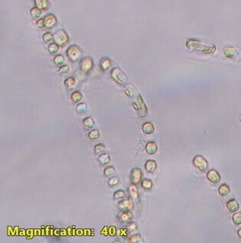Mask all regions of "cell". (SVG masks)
<instances>
[{"label": "cell", "mask_w": 241, "mask_h": 243, "mask_svg": "<svg viewBox=\"0 0 241 243\" xmlns=\"http://www.w3.org/2000/svg\"><path fill=\"white\" fill-rule=\"evenodd\" d=\"M124 92L126 94V96H129V98H134L135 96V95L137 94V90L134 87V86L132 84H128L125 87Z\"/></svg>", "instance_id": "obj_13"}, {"label": "cell", "mask_w": 241, "mask_h": 243, "mask_svg": "<svg viewBox=\"0 0 241 243\" xmlns=\"http://www.w3.org/2000/svg\"><path fill=\"white\" fill-rule=\"evenodd\" d=\"M69 71H70V68L67 65L61 66V67L58 69V73H61V74H66V73H68Z\"/></svg>", "instance_id": "obj_39"}, {"label": "cell", "mask_w": 241, "mask_h": 243, "mask_svg": "<svg viewBox=\"0 0 241 243\" xmlns=\"http://www.w3.org/2000/svg\"><path fill=\"white\" fill-rule=\"evenodd\" d=\"M227 208L230 212H235L239 209V203L236 200H230L227 203Z\"/></svg>", "instance_id": "obj_15"}, {"label": "cell", "mask_w": 241, "mask_h": 243, "mask_svg": "<svg viewBox=\"0 0 241 243\" xmlns=\"http://www.w3.org/2000/svg\"><path fill=\"white\" fill-rule=\"evenodd\" d=\"M233 221L236 225L241 224V212H236V213L233 214Z\"/></svg>", "instance_id": "obj_34"}, {"label": "cell", "mask_w": 241, "mask_h": 243, "mask_svg": "<svg viewBox=\"0 0 241 243\" xmlns=\"http://www.w3.org/2000/svg\"><path fill=\"white\" fill-rule=\"evenodd\" d=\"M81 50L79 48L78 46L77 45H71V47H68V49L67 50V55L69 57V59L71 60L73 62L77 61L81 57Z\"/></svg>", "instance_id": "obj_5"}, {"label": "cell", "mask_w": 241, "mask_h": 243, "mask_svg": "<svg viewBox=\"0 0 241 243\" xmlns=\"http://www.w3.org/2000/svg\"><path fill=\"white\" fill-rule=\"evenodd\" d=\"M52 40H54V35H52V34L48 32V33L45 34V35H43V41H45V42L48 43L49 42V41H52Z\"/></svg>", "instance_id": "obj_38"}, {"label": "cell", "mask_w": 241, "mask_h": 243, "mask_svg": "<svg viewBox=\"0 0 241 243\" xmlns=\"http://www.w3.org/2000/svg\"><path fill=\"white\" fill-rule=\"evenodd\" d=\"M127 241L130 243H141L143 242V240L141 235H139V234H135V235H131Z\"/></svg>", "instance_id": "obj_26"}, {"label": "cell", "mask_w": 241, "mask_h": 243, "mask_svg": "<svg viewBox=\"0 0 241 243\" xmlns=\"http://www.w3.org/2000/svg\"><path fill=\"white\" fill-rule=\"evenodd\" d=\"M86 109H87V105L86 104L84 103H80L77 106V111L78 112H84Z\"/></svg>", "instance_id": "obj_40"}, {"label": "cell", "mask_w": 241, "mask_h": 243, "mask_svg": "<svg viewBox=\"0 0 241 243\" xmlns=\"http://www.w3.org/2000/svg\"><path fill=\"white\" fill-rule=\"evenodd\" d=\"M98 160L102 165H105L107 164L108 163L110 160V157H109V154H106V153H103V154H100L98 157Z\"/></svg>", "instance_id": "obj_24"}, {"label": "cell", "mask_w": 241, "mask_h": 243, "mask_svg": "<svg viewBox=\"0 0 241 243\" xmlns=\"http://www.w3.org/2000/svg\"><path fill=\"white\" fill-rule=\"evenodd\" d=\"M107 230H108V228L107 227H106V226H105L104 228H103V230L101 231V234L102 235H107Z\"/></svg>", "instance_id": "obj_49"}, {"label": "cell", "mask_w": 241, "mask_h": 243, "mask_svg": "<svg viewBox=\"0 0 241 243\" xmlns=\"http://www.w3.org/2000/svg\"><path fill=\"white\" fill-rule=\"evenodd\" d=\"M207 177L211 183H219L221 180V176L218 174V172L215 170L211 169L207 172Z\"/></svg>", "instance_id": "obj_12"}, {"label": "cell", "mask_w": 241, "mask_h": 243, "mask_svg": "<svg viewBox=\"0 0 241 243\" xmlns=\"http://www.w3.org/2000/svg\"><path fill=\"white\" fill-rule=\"evenodd\" d=\"M110 64H111L110 60H109L108 57H104L101 60V61H100V67L103 71H106L107 70H109V67H110Z\"/></svg>", "instance_id": "obj_20"}, {"label": "cell", "mask_w": 241, "mask_h": 243, "mask_svg": "<svg viewBox=\"0 0 241 243\" xmlns=\"http://www.w3.org/2000/svg\"><path fill=\"white\" fill-rule=\"evenodd\" d=\"M65 57L62 55H57L54 58V63L57 66H61L65 63Z\"/></svg>", "instance_id": "obj_33"}, {"label": "cell", "mask_w": 241, "mask_h": 243, "mask_svg": "<svg viewBox=\"0 0 241 243\" xmlns=\"http://www.w3.org/2000/svg\"><path fill=\"white\" fill-rule=\"evenodd\" d=\"M13 231H14V229H13L11 226H9L8 229H7L8 235H13Z\"/></svg>", "instance_id": "obj_47"}, {"label": "cell", "mask_w": 241, "mask_h": 243, "mask_svg": "<svg viewBox=\"0 0 241 243\" xmlns=\"http://www.w3.org/2000/svg\"><path fill=\"white\" fill-rule=\"evenodd\" d=\"M158 150L157 145L153 142H148L146 145V151L149 154H155Z\"/></svg>", "instance_id": "obj_16"}, {"label": "cell", "mask_w": 241, "mask_h": 243, "mask_svg": "<svg viewBox=\"0 0 241 243\" xmlns=\"http://www.w3.org/2000/svg\"><path fill=\"white\" fill-rule=\"evenodd\" d=\"M119 235H120V236H126V235H129V233L130 232L129 231V229H120L119 230Z\"/></svg>", "instance_id": "obj_41"}, {"label": "cell", "mask_w": 241, "mask_h": 243, "mask_svg": "<svg viewBox=\"0 0 241 243\" xmlns=\"http://www.w3.org/2000/svg\"><path fill=\"white\" fill-rule=\"evenodd\" d=\"M65 85L66 87V88L68 89V90H72V89H74L76 85L75 78H74L73 76L68 77L65 80Z\"/></svg>", "instance_id": "obj_21"}, {"label": "cell", "mask_w": 241, "mask_h": 243, "mask_svg": "<svg viewBox=\"0 0 241 243\" xmlns=\"http://www.w3.org/2000/svg\"><path fill=\"white\" fill-rule=\"evenodd\" d=\"M145 168L149 173H153L157 168V164L153 160H148L145 164Z\"/></svg>", "instance_id": "obj_17"}, {"label": "cell", "mask_w": 241, "mask_h": 243, "mask_svg": "<svg viewBox=\"0 0 241 243\" xmlns=\"http://www.w3.org/2000/svg\"><path fill=\"white\" fill-rule=\"evenodd\" d=\"M111 76L118 84L123 86L127 81V76L124 72L119 67H114L111 70Z\"/></svg>", "instance_id": "obj_2"}, {"label": "cell", "mask_w": 241, "mask_h": 243, "mask_svg": "<svg viewBox=\"0 0 241 243\" xmlns=\"http://www.w3.org/2000/svg\"><path fill=\"white\" fill-rule=\"evenodd\" d=\"M88 136H89V138L91 139H92V140H95V139H97L99 138V136H100V132H99L98 130H93V131H91V132L89 133V134H88Z\"/></svg>", "instance_id": "obj_37"}, {"label": "cell", "mask_w": 241, "mask_h": 243, "mask_svg": "<svg viewBox=\"0 0 241 243\" xmlns=\"http://www.w3.org/2000/svg\"><path fill=\"white\" fill-rule=\"evenodd\" d=\"M186 47L191 50L200 51L204 53H212L216 50V47L213 44L197 39H189L186 43Z\"/></svg>", "instance_id": "obj_1"}, {"label": "cell", "mask_w": 241, "mask_h": 243, "mask_svg": "<svg viewBox=\"0 0 241 243\" xmlns=\"http://www.w3.org/2000/svg\"><path fill=\"white\" fill-rule=\"evenodd\" d=\"M118 219L120 223H129L132 219V213L131 210H124L120 212L118 215Z\"/></svg>", "instance_id": "obj_10"}, {"label": "cell", "mask_w": 241, "mask_h": 243, "mask_svg": "<svg viewBox=\"0 0 241 243\" xmlns=\"http://www.w3.org/2000/svg\"><path fill=\"white\" fill-rule=\"evenodd\" d=\"M36 7L40 9H47L48 7V0H35Z\"/></svg>", "instance_id": "obj_23"}, {"label": "cell", "mask_w": 241, "mask_h": 243, "mask_svg": "<svg viewBox=\"0 0 241 243\" xmlns=\"http://www.w3.org/2000/svg\"><path fill=\"white\" fill-rule=\"evenodd\" d=\"M117 206L122 211L131 210L133 208V203L131 199H124L119 202Z\"/></svg>", "instance_id": "obj_9"}, {"label": "cell", "mask_w": 241, "mask_h": 243, "mask_svg": "<svg viewBox=\"0 0 241 243\" xmlns=\"http://www.w3.org/2000/svg\"><path fill=\"white\" fill-rule=\"evenodd\" d=\"M36 24H37V26L39 28H42L45 27V21H44V18L43 19H40L39 20V21L36 22Z\"/></svg>", "instance_id": "obj_45"}, {"label": "cell", "mask_w": 241, "mask_h": 243, "mask_svg": "<svg viewBox=\"0 0 241 243\" xmlns=\"http://www.w3.org/2000/svg\"><path fill=\"white\" fill-rule=\"evenodd\" d=\"M133 106L140 117H145L147 115V107L140 95L137 96L136 100L135 102H133Z\"/></svg>", "instance_id": "obj_3"}, {"label": "cell", "mask_w": 241, "mask_h": 243, "mask_svg": "<svg viewBox=\"0 0 241 243\" xmlns=\"http://www.w3.org/2000/svg\"><path fill=\"white\" fill-rule=\"evenodd\" d=\"M42 9H39V8L35 7V8H33L31 10V15L32 17L34 19H37V18H39V17L41 16V15H42Z\"/></svg>", "instance_id": "obj_28"}, {"label": "cell", "mask_w": 241, "mask_h": 243, "mask_svg": "<svg viewBox=\"0 0 241 243\" xmlns=\"http://www.w3.org/2000/svg\"><path fill=\"white\" fill-rule=\"evenodd\" d=\"M108 232H109V234L111 236H113L117 233V229H116V228L114 226H111V227H109L108 229Z\"/></svg>", "instance_id": "obj_43"}, {"label": "cell", "mask_w": 241, "mask_h": 243, "mask_svg": "<svg viewBox=\"0 0 241 243\" xmlns=\"http://www.w3.org/2000/svg\"><path fill=\"white\" fill-rule=\"evenodd\" d=\"M106 149V146L103 144L100 143V144H97V145H95L94 147V152H95L96 154H99L103 153V151H105Z\"/></svg>", "instance_id": "obj_29"}, {"label": "cell", "mask_w": 241, "mask_h": 243, "mask_svg": "<svg viewBox=\"0 0 241 243\" xmlns=\"http://www.w3.org/2000/svg\"><path fill=\"white\" fill-rule=\"evenodd\" d=\"M142 186L146 190H150L152 187V182L149 179H144L141 182Z\"/></svg>", "instance_id": "obj_31"}, {"label": "cell", "mask_w": 241, "mask_h": 243, "mask_svg": "<svg viewBox=\"0 0 241 243\" xmlns=\"http://www.w3.org/2000/svg\"><path fill=\"white\" fill-rule=\"evenodd\" d=\"M142 177H143V173L139 168H135L132 170L130 175V180L132 183L135 185L139 184L142 182Z\"/></svg>", "instance_id": "obj_8"}, {"label": "cell", "mask_w": 241, "mask_h": 243, "mask_svg": "<svg viewBox=\"0 0 241 243\" xmlns=\"http://www.w3.org/2000/svg\"><path fill=\"white\" fill-rule=\"evenodd\" d=\"M18 232H19V228H18V226H16L14 228V231H13V235H19V233H18Z\"/></svg>", "instance_id": "obj_48"}, {"label": "cell", "mask_w": 241, "mask_h": 243, "mask_svg": "<svg viewBox=\"0 0 241 243\" xmlns=\"http://www.w3.org/2000/svg\"><path fill=\"white\" fill-rule=\"evenodd\" d=\"M33 232H34V230H32V229H28V230H27L26 231L27 238H32V237L33 236Z\"/></svg>", "instance_id": "obj_46"}, {"label": "cell", "mask_w": 241, "mask_h": 243, "mask_svg": "<svg viewBox=\"0 0 241 243\" xmlns=\"http://www.w3.org/2000/svg\"><path fill=\"white\" fill-rule=\"evenodd\" d=\"M230 192V189L227 184H222L218 188V193L222 197H226L228 195Z\"/></svg>", "instance_id": "obj_22"}, {"label": "cell", "mask_w": 241, "mask_h": 243, "mask_svg": "<svg viewBox=\"0 0 241 243\" xmlns=\"http://www.w3.org/2000/svg\"><path fill=\"white\" fill-rule=\"evenodd\" d=\"M58 45L57 44H50V46L48 47V51L51 53V54H54L58 51Z\"/></svg>", "instance_id": "obj_35"}, {"label": "cell", "mask_w": 241, "mask_h": 243, "mask_svg": "<svg viewBox=\"0 0 241 243\" xmlns=\"http://www.w3.org/2000/svg\"><path fill=\"white\" fill-rule=\"evenodd\" d=\"M120 182V180L117 177H112L109 179L108 180V184L109 186H114L116 185H117Z\"/></svg>", "instance_id": "obj_36"}, {"label": "cell", "mask_w": 241, "mask_h": 243, "mask_svg": "<svg viewBox=\"0 0 241 243\" xmlns=\"http://www.w3.org/2000/svg\"><path fill=\"white\" fill-rule=\"evenodd\" d=\"M128 192H129V195L132 200H136L139 198L138 188H137L135 184L132 183V185H130L129 186V188H128Z\"/></svg>", "instance_id": "obj_14"}, {"label": "cell", "mask_w": 241, "mask_h": 243, "mask_svg": "<svg viewBox=\"0 0 241 243\" xmlns=\"http://www.w3.org/2000/svg\"><path fill=\"white\" fill-rule=\"evenodd\" d=\"M237 234H238V235H239V237H240L241 238V229H239V230H238Z\"/></svg>", "instance_id": "obj_50"}, {"label": "cell", "mask_w": 241, "mask_h": 243, "mask_svg": "<svg viewBox=\"0 0 241 243\" xmlns=\"http://www.w3.org/2000/svg\"><path fill=\"white\" fill-rule=\"evenodd\" d=\"M54 41L57 45L65 46L69 41V38L65 31L60 29L54 34Z\"/></svg>", "instance_id": "obj_4"}, {"label": "cell", "mask_w": 241, "mask_h": 243, "mask_svg": "<svg viewBox=\"0 0 241 243\" xmlns=\"http://www.w3.org/2000/svg\"><path fill=\"white\" fill-rule=\"evenodd\" d=\"M239 57H240V59H241V50H239Z\"/></svg>", "instance_id": "obj_51"}, {"label": "cell", "mask_w": 241, "mask_h": 243, "mask_svg": "<svg viewBox=\"0 0 241 243\" xmlns=\"http://www.w3.org/2000/svg\"><path fill=\"white\" fill-rule=\"evenodd\" d=\"M223 54L228 58H233L236 55V50L232 47H226L223 49Z\"/></svg>", "instance_id": "obj_18"}, {"label": "cell", "mask_w": 241, "mask_h": 243, "mask_svg": "<svg viewBox=\"0 0 241 243\" xmlns=\"http://www.w3.org/2000/svg\"><path fill=\"white\" fill-rule=\"evenodd\" d=\"M239 121L241 122V115H240V116H239Z\"/></svg>", "instance_id": "obj_52"}, {"label": "cell", "mask_w": 241, "mask_h": 243, "mask_svg": "<svg viewBox=\"0 0 241 243\" xmlns=\"http://www.w3.org/2000/svg\"><path fill=\"white\" fill-rule=\"evenodd\" d=\"M82 99V94L78 91H76L74 93H73L71 94V100L74 103H77V102H80V100Z\"/></svg>", "instance_id": "obj_27"}, {"label": "cell", "mask_w": 241, "mask_h": 243, "mask_svg": "<svg viewBox=\"0 0 241 243\" xmlns=\"http://www.w3.org/2000/svg\"><path fill=\"white\" fill-rule=\"evenodd\" d=\"M114 173H115V168L113 166H109L104 169V175L107 177L113 175Z\"/></svg>", "instance_id": "obj_32"}, {"label": "cell", "mask_w": 241, "mask_h": 243, "mask_svg": "<svg viewBox=\"0 0 241 243\" xmlns=\"http://www.w3.org/2000/svg\"><path fill=\"white\" fill-rule=\"evenodd\" d=\"M80 67L82 72L87 73V74L89 73L94 67V61H93L92 58L90 57H86L83 58L80 61Z\"/></svg>", "instance_id": "obj_6"}, {"label": "cell", "mask_w": 241, "mask_h": 243, "mask_svg": "<svg viewBox=\"0 0 241 243\" xmlns=\"http://www.w3.org/2000/svg\"><path fill=\"white\" fill-rule=\"evenodd\" d=\"M127 229H129V232H134V231H135L137 229V225L134 223H129V227Z\"/></svg>", "instance_id": "obj_42"}, {"label": "cell", "mask_w": 241, "mask_h": 243, "mask_svg": "<svg viewBox=\"0 0 241 243\" xmlns=\"http://www.w3.org/2000/svg\"><path fill=\"white\" fill-rule=\"evenodd\" d=\"M75 226H72V227L69 228L68 229V235H75Z\"/></svg>", "instance_id": "obj_44"}, {"label": "cell", "mask_w": 241, "mask_h": 243, "mask_svg": "<svg viewBox=\"0 0 241 243\" xmlns=\"http://www.w3.org/2000/svg\"><path fill=\"white\" fill-rule=\"evenodd\" d=\"M125 197H126V193H125L124 191L122 190H119L116 191L113 194L114 200H122V199L125 198Z\"/></svg>", "instance_id": "obj_30"}, {"label": "cell", "mask_w": 241, "mask_h": 243, "mask_svg": "<svg viewBox=\"0 0 241 243\" xmlns=\"http://www.w3.org/2000/svg\"><path fill=\"white\" fill-rule=\"evenodd\" d=\"M155 131V128L151 122H146L143 125V131L146 134H151Z\"/></svg>", "instance_id": "obj_19"}, {"label": "cell", "mask_w": 241, "mask_h": 243, "mask_svg": "<svg viewBox=\"0 0 241 243\" xmlns=\"http://www.w3.org/2000/svg\"><path fill=\"white\" fill-rule=\"evenodd\" d=\"M194 166L201 171H205L208 167V164L206 159L201 155H197L193 159Z\"/></svg>", "instance_id": "obj_7"}, {"label": "cell", "mask_w": 241, "mask_h": 243, "mask_svg": "<svg viewBox=\"0 0 241 243\" xmlns=\"http://www.w3.org/2000/svg\"><path fill=\"white\" fill-rule=\"evenodd\" d=\"M44 21H45V27L48 28H52L57 24V18L53 14H49L45 17Z\"/></svg>", "instance_id": "obj_11"}, {"label": "cell", "mask_w": 241, "mask_h": 243, "mask_svg": "<svg viewBox=\"0 0 241 243\" xmlns=\"http://www.w3.org/2000/svg\"><path fill=\"white\" fill-rule=\"evenodd\" d=\"M83 126H84V128H87V129L92 128L94 126V119L91 117L85 118V119L83 120Z\"/></svg>", "instance_id": "obj_25"}]
</instances>
